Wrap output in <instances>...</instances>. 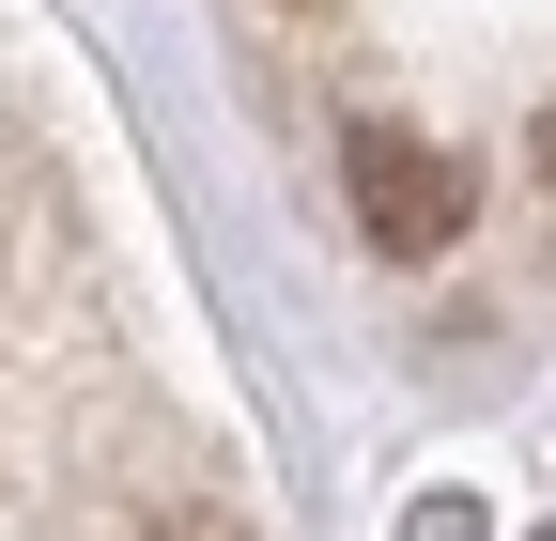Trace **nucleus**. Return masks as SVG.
<instances>
[{"label": "nucleus", "mask_w": 556, "mask_h": 541, "mask_svg": "<svg viewBox=\"0 0 556 541\" xmlns=\"http://www.w3.org/2000/svg\"><path fill=\"white\" fill-rule=\"evenodd\" d=\"M340 186H356V232L387 263H417V248L464 232V155H433L417 124H356V140H340Z\"/></svg>", "instance_id": "nucleus-1"}, {"label": "nucleus", "mask_w": 556, "mask_h": 541, "mask_svg": "<svg viewBox=\"0 0 556 541\" xmlns=\"http://www.w3.org/2000/svg\"><path fill=\"white\" fill-rule=\"evenodd\" d=\"M541 186H556V109H541Z\"/></svg>", "instance_id": "nucleus-2"}]
</instances>
